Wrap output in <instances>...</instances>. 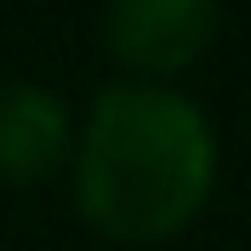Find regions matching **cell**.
Here are the masks:
<instances>
[{
	"mask_svg": "<svg viewBox=\"0 0 251 251\" xmlns=\"http://www.w3.org/2000/svg\"><path fill=\"white\" fill-rule=\"evenodd\" d=\"M217 188V131L194 97L154 80L103 86L75 137V211L126 246L177 240Z\"/></svg>",
	"mask_w": 251,
	"mask_h": 251,
	"instance_id": "obj_1",
	"label": "cell"
},
{
	"mask_svg": "<svg viewBox=\"0 0 251 251\" xmlns=\"http://www.w3.org/2000/svg\"><path fill=\"white\" fill-rule=\"evenodd\" d=\"M109 57L131 80L166 86L194 69L217 40V0H109L103 12Z\"/></svg>",
	"mask_w": 251,
	"mask_h": 251,
	"instance_id": "obj_2",
	"label": "cell"
},
{
	"mask_svg": "<svg viewBox=\"0 0 251 251\" xmlns=\"http://www.w3.org/2000/svg\"><path fill=\"white\" fill-rule=\"evenodd\" d=\"M75 160V114L51 86H0V183L29 188Z\"/></svg>",
	"mask_w": 251,
	"mask_h": 251,
	"instance_id": "obj_3",
	"label": "cell"
}]
</instances>
